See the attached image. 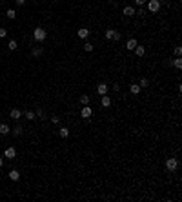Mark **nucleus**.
I'll list each match as a JSON object with an SVG mask.
<instances>
[{
    "instance_id": "25",
    "label": "nucleus",
    "mask_w": 182,
    "mask_h": 202,
    "mask_svg": "<svg viewBox=\"0 0 182 202\" xmlns=\"http://www.w3.org/2000/svg\"><path fill=\"white\" fill-rule=\"evenodd\" d=\"M171 64H173V66L177 67V69H180V67H182V60H180V58H179V57H177V58H175V60H173V62H171Z\"/></svg>"
},
{
    "instance_id": "14",
    "label": "nucleus",
    "mask_w": 182,
    "mask_h": 202,
    "mask_svg": "<svg viewBox=\"0 0 182 202\" xmlns=\"http://www.w3.org/2000/svg\"><path fill=\"white\" fill-rule=\"evenodd\" d=\"M9 133H11V129L7 124H0V135H9Z\"/></svg>"
},
{
    "instance_id": "1",
    "label": "nucleus",
    "mask_w": 182,
    "mask_h": 202,
    "mask_svg": "<svg viewBox=\"0 0 182 202\" xmlns=\"http://www.w3.org/2000/svg\"><path fill=\"white\" fill-rule=\"evenodd\" d=\"M47 37V31L44 27H35L33 29V38H35V42H44Z\"/></svg>"
},
{
    "instance_id": "2",
    "label": "nucleus",
    "mask_w": 182,
    "mask_h": 202,
    "mask_svg": "<svg viewBox=\"0 0 182 202\" xmlns=\"http://www.w3.org/2000/svg\"><path fill=\"white\" fill-rule=\"evenodd\" d=\"M147 9H149V13H159L160 11V0H147Z\"/></svg>"
},
{
    "instance_id": "4",
    "label": "nucleus",
    "mask_w": 182,
    "mask_h": 202,
    "mask_svg": "<svg viewBox=\"0 0 182 202\" xmlns=\"http://www.w3.org/2000/svg\"><path fill=\"white\" fill-rule=\"evenodd\" d=\"M107 91H109V87H107V84L106 82H100V84H98V86H97V93H98V95H107Z\"/></svg>"
},
{
    "instance_id": "7",
    "label": "nucleus",
    "mask_w": 182,
    "mask_h": 202,
    "mask_svg": "<svg viewBox=\"0 0 182 202\" xmlns=\"http://www.w3.org/2000/svg\"><path fill=\"white\" fill-rule=\"evenodd\" d=\"M77 37H78V38H84V40H86V38L89 37V29H87V27L78 29V31H77Z\"/></svg>"
},
{
    "instance_id": "12",
    "label": "nucleus",
    "mask_w": 182,
    "mask_h": 202,
    "mask_svg": "<svg viewBox=\"0 0 182 202\" xmlns=\"http://www.w3.org/2000/svg\"><path fill=\"white\" fill-rule=\"evenodd\" d=\"M140 89H142V87L139 86V84H131V86H129V91L133 93V95H139V93H140Z\"/></svg>"
},
{
    "instance_id": "18",
    "label": "nucleus",
    "mask_w": 182,
    "mask_h": 202,
    "mask_svg": "<svg viewBox=\"0 0 182 202\" xmlns=\"http://www.w3.org/2000/svg\"><path fill=\"white\" fill-rule=\"evenodd\" d=\"M11 133L15 137H18V135H22V126H15L13 129H11Z\"/></svg>"
},
{
    "instance_id": "35",
    "label": "nucleus",
    "mask_w": 182,
    "mask_h": 202,
    "mask_svg": "<svg viewBox=\"0 0 182 202\" xmlns=\"http://www.w3.org/2000/svg\"><path fill=\"white\" fill-rule=\"evenodd\" d=\"M4 166V159H2V157H0V167H2Z\"/></svg>"
},
{
    "instance_id": "8",
    "label": "nucleus",
    "mask_w": 182,
    "mask_h": 202,
    "mask_svg": "<svg viewBox=\"0 0 182 202\" xmlns=\"http://www.w3.org/2000/svg\"><path fill=\"white\" fill-rule=\"evenodd\" d=\"M9 117H11L13 120H18V119L22 117V111H20V109H17V107H13V109L9 111Z\"/></svg>"
},
{
    "instance_id": "34",
    "label": "nucleus",
    "mask_w": 182,
    "mask_h": 202,
    "mask_svg": "<svg viewBox=\"0 0 182 202\" xmlns=\"http://www.w3.org/2000/svg\"><path fill=\"white\" fill-rule=\"evenodd\" d=\"M15 2H17V6H24V4H26V0H15Z\"/></svg>"
},
{
    "instance_id": "15",
    "label": "nucleus",
    "mask_w": 182,
    "mask_h": 202,
    "mask_svg": "<svg viewBox=\"0 0 182 202\" xmlns=\"http://www.w3.org/2000/svg\"><path fill=\"white\" fill-rule=\"evenodd\" d=\"M137 44H139V42H137V38H129V40H127V44H126V47H127V49H135Z\"/></svg>"
},
{
    "instance_id": "23",
    "label": "nucleus",
    "mask_w": 182,
    "mask_h": 202,
    "mask_svg": "<svg viewBox=\"0 0 182 202\" xmlns=\"http://www.w3.org/2000/svg\"><path fill=\"white\" fill-rule=\"evenodd\" d=\"M31 53H33V57H40L42 53H44V49H42V47H35Z\"/></svg>"
},
{
    "instance_id": "24",
    "label": "nucleus",
    "mask_w": 182,
    "mask_h": 202,
    "mask_svg": "<svg viewBox=\"0 0 182 202\" xmlns=\"http://www.w3.org/2000/svg\"><path fill=\"white\" fill-rule=\"evenodd\" d=\"M35 115H37L40 120H44V119H46V111H44V109H37V113H35Z\"/></svg>"
},
{
    "instance_id": "31",
    "label": "nucleus",
    "mask_w": 182,
    "mask_h": 202,
    "mask_svg": "<svg viewBox=\"0 0 182 202\" xmlns=\"http://www.w3.org/2000/svg\"><path fill=\"white\" fill-rule=\"evenodd\" d=\"M49 120H51L53 124H58V122H60V119H58V117H55V115H53V117H51V119H49Z\"/></svg>"
},
{
    "instance_id": "3",
    "label": "nucleus",
    "mask_w": 182,
    "mask_h": 202,
    "mask_svg": "<svg viewBox=\"0 0 182 202\" xmlns=\"http://www.w3.org/2000/svg\"><path fill=\"white\" fill-rule=\"evenodd\" d=\"M166 167H168L169 171H177V167H179V160H177L175 157H171V159L166 160Z\"/></svg>"
},
{
    "instance_id": "26",
    "label": "nucleus",
    "mask_w": 182,
    "mask_h": 202,
    "mask_svg": "<svg viewBox=\"0 0 182 202\" xmlns=\"http://www.w3.org/2000/svg\"><path fill=\"white\" fill-rule=\"evenodd\" d=\"M139 86H140V87H147V86H149V80H147V78H140V80H139Z\"/></svg>"
},
{
    "instance_id": "28",
    "label": "nucleus",
    "mask_w": 182,
    "mask_h": 202,
    "mask_svg": "<svg viewBox=\"0 0 182 202\" xmlns=\"http://www.w3.org/2000/svg\"><path fill=\"white\" fill-rule=\"evenodd\" d=\"M113 31H115V29H106V38H107V40H111V37H113Z\"/></svg>"
},
{
    "instance_id": "36",
    "label": "nucleus",
    "mask_w": 182,
    "mask_h": 202,
    "mask_svg": "<svg viewBox=\"0 0 182 202\" xmlns=\"http://www.w3.org/2000/svg\"><path fill=\"white\" fill-rule=\"evenodd\" d=\"M0 2H2V0H0Z\"/></svg>"
},
{
    "instance_id": "10",
    "label": "nucleus",
    "mask_w": 182,
    "mask_h": 202,
    "mask_svg": "<svg viewBox=\"0 0 182 202\" xmlns=\"http://www.w3.org/2000/svg\"><path fill=\"white\" fill-rule=\"evenodd\" d=\"M144 53H146V47L142 46V44H137V47H135V55H137V57H144Z\"/></svg>"
},
{
    "instance_id": "21",
    "label": "nucleus",
    "mask_w": 182,
    "mask_h": 202,
    "mask_svg": "<svg viewBox=\"0 0 182 202\" xmlns=\"http://www.w3.org/2000/svg\"><path fill=\"white\" fill-rule=\"evenodd\" d=\"M120 31H117V29H115V31H113V37H111V40H115V42H119L120 40Z\"/></svg>"
},
{
    "instance_id": "19",
    "label": "nucleus",
    "mask_w": 182,
    "mask_h": 202,
    "mask_svg": "<svg viewBox=\"0 0 182 202\" xmlns=\"http://www.w3.org/2000/svg\"><path fill=\"white\" fill-rule=\"evenodd\" d=\"M7 18H9V20H13V18H17V11H15V9H7Z\"/></svg>"
},
{
    "instance_id": "33",
    "label": "nucleus",
    "mask_w": 182,
    "mask_h": 202,
    "mask_svg": "<svg viewBox=\"0 0 182 202\" xmlns=\"http://www.w3.org/2000/svg\"><path fill=\"white\" fill-rule=\"evenodd\" d=\"M113 91H120V84H113Z\"/></svg>"
},
{
    "instance_id": "11",
    "label": "nucleus",
    "mask_w": 182,
    "mask_h": 202,
    "mask_svg": "<svg viewBox=\"0 0 182 202\" xmlns=\"http://www.w3.org/2000/svg\"><path fill=\"white\" fill-rule=\"evenodd\" d=\"M100 104H102V107H109V106H111V98L107 97V95H102V98H100Z\"/></svg>"
},
{
    "instance_id": "9",
    "label": "nucleus",
    "mask_w": 182,
    "mask_h": 202,
    "mask_svg": "<svg viewBox=\"0 0 182 202\" xmlns=\"http://www.w3.org/2000/svg\"><path fill=\"white\" fill-rule=\"evenodd\" d=\"M122 13H124L126 17H135V15H137V13H135V7H133V6H126L124 9H122Z\"/></svg>"
},
{
    "instance_id": "27",
    "label": "nucleus",
    "mask_w": 182,
    "mask_h": 202,
    "mask_svg": "<svg viewBox=\"0 0 182 202\" xmlns=\"http://www.w3.org/2000/svg\"><path fill=\"white\" fill-rule=\"evenodd\" d=\"M84 51H87V53H91V51H93V44H89V42H86V44H84Z\"/></svg>"
},
{
    "instance_id": "6",
    "label": "nucleus",
    "mask_w": 182,
    "mask_h": 202,
    "mask_svg": "<svg viewBox=\"0 0 182 202\" xmlns=\"http://www.w3.org/2000/svg\"><path fill=\"white\" fill-rule=\"evenodd\" d=\"M4 157H6V159H15V157H17V149H15V147L11 146V147H6V151H4Z\"/></svg>"
},
{
    "instance_id": "22",
    "label": "nucleus",
    "mask_w": 182,
    "mask_h": 202,
    "mask_svg": "<svg viewBox=\"0 0 182 202\" xmlns=\"http://www.w3.org/2000/svg\"><path fill=\"white\" fill-rule=\"evenodd\" d=\"M26 119H27V120H35V119H37L35 111H26Z\"/></svg>"
},
{
    "instance_id": "30",
    "label": "nucleus",
    "mask_w": 182,
    "mask_h": 202,
    "mask_svg": "<svg viewBox=\"0 0 182 202\" xmlns=\"http://www.w3.org/2000/svg\"><path fill=\"white\" fill-rule=\"evenodd\" d=\"M6 35H7V29L6 27H0V38H4Z\"/></svg>"
},
{
    "instance_id": "17",
    "label": "nucleus",
    "mask_w": 182,
    "mask_h": 202,
    "mask_svg": "<svg viewBox=\"0 0 182 202\" xmlns=\"http://www.w3.org/2000/svg\"><path fill=\"white\" fill-rule=\"evenodd\" d=\"M17 47H18V42L17 40H9L7 42V49H9V51H15Z\"/></svg>"
},
{
    "instance_id": "29",
    "label": "nucleus",
    "mask_w": 182,
    "mask_h": 202,
    "mask_svg": "<svg viewBox=\"0 0 182 202\" xmlns=\"http://www.w3.org/2000/svg\"><path fill=\"white\" fill-rule=\"evenodd\" d=\"M180 55H182V47L177 46V47H175V57H180Z\"/></svg>"
},
{
    "instance_id": "16",
    "label": "nucleus",
    "mask_w": 182,
    "mask_h": 202,
    "mask_svg": "<svg viewBox=\"0 0 182 202\" xmlns=\"http://www.w3.org/2000/svg\"><path fill=\"white\" fill-rule=\"evenodd\" d=\"M58 135H60L62 139H67V137H69V129H67V127H60V129H58Z\"/></svg>"
},
{
    "instance_id": "32",
    "label": "nucleus",
    "mask_w": 182,
    "mask_h": 202,
    "mask_svg": "<svg viewBox=\"0 0 182 202\" xmlns=\"http://www.w3.org/2000/svg\"><path fill=\"white\" fill-rule=\"evenodd\" d=\"M146 2H147V0H135V4H137V6H140V7H142V6H144V4H146Z\"/></svg>"
},
{
    "instance_id": "20",
    "label": "nucleus",
    "mask_w": 182,
    "mask_h": 202,
    "mask_svg": "<svg viewBox=\"0 0 182 202\" xmlns=\"http://www.w3.org/2000/svg\"><path fill=\"white\" fill-rule=\"evenodd\" d=\"M80 102H82V106H89V95H82Z\"/></svg>"
},
{
    "instance_id": "13",
    "label": "nucleus",
    "mask_w": 182,
    "mask_h": 202,
    "mask_svg": "<svg viewBox=\"0 0 182 202\" xmlns=\"http://www.w3.org/2000/svg\"><path fill=\"white\" fill-rule=\"evenodd\" d=\"M7 175H9V179H11V180H18V179H20V173H18L17 169H11Z\"/></svg>"
},
{
    "instance_id": "5",
    "label": "nucleus",
    "mask_w": 182,
    "mask_h": 202,
    "mask_svg": "<svg viewBox=\"0 0 182 202\" xmlns=\"http://www.w3.org/2000/svg\"><path fill=\"white\" fill-rule=\"evenodd\" d=\"M93 115V109L89 106H82V109H80V117L82 119H89V117Z\"/></svg>"
}]
</instances>
